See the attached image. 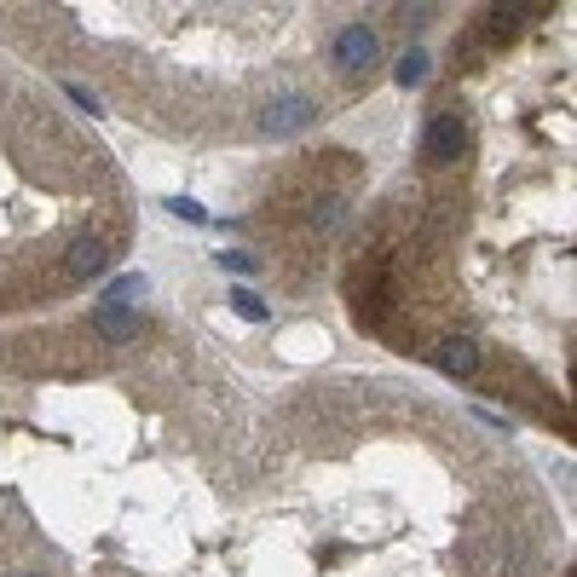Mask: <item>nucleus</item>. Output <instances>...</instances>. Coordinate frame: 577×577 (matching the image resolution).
Masks as SVG:
<instances>
[{
  "instance_id": "nucleus-3",
  "label": "nucleus",
  "mask_w": 577,
  "mask_h": 577,
  "mask_svg": "<svg viewBox=\"0 0 577 577\" xmlns=\"http://www.w3.org/2000/svg\"><path fill=\"white\" fill-rule=\"evenodd\" d=\"M312 116H318V104L306 99V92H284V99H272L266 111H260V133H301V128H312Z\"/></svg>"
},
{
  "instance_id": "nucleus-5",
  "label": "nucleus",
  "mask_w": 577,
  "mask_h": 577,
  "mask_svg": "<svg viewBox=\"0 0 577 577\" xmlns=\"http://www.w3.org/2000/svg\"><path fill=\"white\" fill-rule=\"evenodd\" d=\"M64 266H70V277H99L104 266H111V248H104L99 237H75Z\"/></svg>"
},
{
  "instance_id": "nucleus-6",
  "label": "nucleus",
  "mask_w": 577,
  "mask_h": 577,
  "mask_svg": "<svg viewBox=\"0 0 577 577\" xmlns=\"http://www.w3.org/2000/svg\"><path fill=\"white\" fill-rule=\"evenodd\" d=\"M433 364H439L445 376H474V370H479V347L457 335V341H445V347L433 352Z\"/></svg>"
},
{
  "instance_id": "nucleus-12",
  "label": "nucleus",
  "mask_w": 577,
  "mask_h": 577,
  "mask_svg": "<svg viewBox=\"0 0 577 577\" xmlns=\"http://www.w3.org/2000/svg\"><path fill=\"white\" fill-rule=\"evenodd\" d=\"M64 92H70V104H82V111H92V116H99V99H92V92H87V87H75V82H70Z\"/></svg>"
},
{
  "instance_id": "nucleus-8",
  "label": "nucleus",
  "mask_w": 577,
  "mask_h": 577,
  "mask_svg": "<svg viewBox=\"0 0 577 577\" xmlns=\"http://www.w3.org/2000/svg\"><path fill=\"white\" fill-rule=\"evenodd\" d=\"M231 306H237V318H248V323H266L272 318V306L260 301L255 289H231Z\"/></svg>"
},
{
  "instance_id": "nucleus-2",
  "label": "nucleus",
  "mask_w": 577,
  "mask_h": 577,
  "mask_svg": "<svg viewBox=\"0 0 577 577\" xmlns=\"http://www.w3.org/2000/svg\"><path fill=\"white\" fill-rule=\"evenodd\" d=\"M330 58H335V70H341V75H364V70L381 58V41H376V29H370V24H347V29L335 35Z\"/></svg>"
},
{
  "instance_id": "nucleus-10",
  "label": "nucleus",
  "mask_w": 577,
  "mask_h": 577,
  "mask_svg": "<svg viewBox=\"0 0 577 577\" xmlns=\"http://www.w3.org/2000/svg\"><path fill=\"white\" fill-rule=\"evenodd\" d=\"M168 214H179V220H191V226H208V208H202L197 197H174V202H168Z\"/></svg>"
},
{
  "instance_id": "nucleus-9",
  "label": "nucleus",
  "mask_w": 577,
  "mask_h": 577,
  "mask_svg": "<svg viewBox=\"0 0 577 577\" xmlns=\"http://www.w3.org/2000/svg\"><path fill=\"white\" fill-rule=\"evenodd\" d=\"M393 82H399V87L428 82V53H404V58H399V70H393Z\"/></svg>"
},
{
  "instance_id": "nucleus-13",
  "label": "nucleus",
  "mask_w": 577,
  "mask_h": 577,
  "mask_svg": "<svg viewBox=\"0 0 577 577\" xmlns=\"http://www.w3.org/2000/svg\"><path fill=\"white\" fill-rule=\"evenodd\" d=\"M29 577H35V572H29Z\"/></svg>"
},
{
  "instance_id": "nucleus-1",
  "label": "nucleus",
  "mask_w": 577,
  "mask_h": 577,
  "mask_svg": "<svg viewBox=\"0 0 577 577\" xmlns=\"http://www.w3.org/2000/svg\"><path fill=\"white\" fill-rule=\"evenodd\" d=\"M462 150H467V121H462V111H433L428 128H422V156L445 168V162H462Z\"/></svg>"
},
{
  "instance_id": "nucleus-11",
  "label": "nucleus",
  "mask_w": 577,
  "mask_h": 577,
  "mask_svg": "<svg viewBox=\"0 0 577 577\" xmlns=\"http://www.w3.org/2000/svg\"><path fill=\"white\" fill-rule=\"evenodd\" d=\"M214 260H220L226 272H237V277H248V272H255V255H243V248H226V255H214Z\"/></svg>"
},
{
  "instance_id": "nucleus-4",
  "label": "nucleus",
  "mask_w": 577,
  "mask_h": 577,
  "mask_svg": "<svg viewBox=\"0 0 577 577\" xmlns=\"http://www.w3.org/2000/svg\"><path fill=\"white\" fill-rule=\"evenodd\" d=\"M92 330H99L104 341H133L139 335V312L116 306V301H99V306H92Z\"/></svg>"
},
{
  "instance_id": "nucleus-7",
  "label": "nucleus",
  "mask_w": 577,
  "mask_h": 577,
  "mask_svg": "<svg viewBox=\"0 0 577 577\" xmlns=\"http://www.w3.org/2000/svg\"><path fill=\"white\" fill-rule=\"evenodd\" d=\"M145 289H150V277H145V272H121L116 284L104 289V301H116V306H133V301H139V294H145Z\"/></svg>"
}]
</instances>
